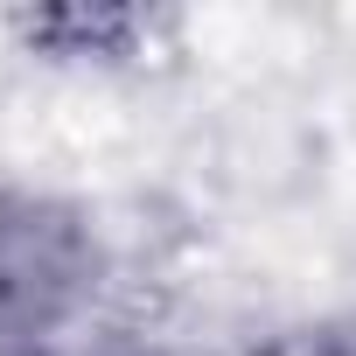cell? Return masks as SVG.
<instances>
[{
    "instance_id": "obj_1",
    "label": "cell",
    "mask_w": 356,
    "mask_h": 356,
    "mask_svg": "<svg viewBox=\"0 0 356 356\" xmlns=\"http://www.w3.org/2000/svg\"><path fill=\"white\" fill-rule=\"evenodd\" d=\"M147 22L140 15H84V8H63V15H35L29 22V35L35 42H56L63 56H126V42L140 35Z\"/></svg>"
}]
</instances>
